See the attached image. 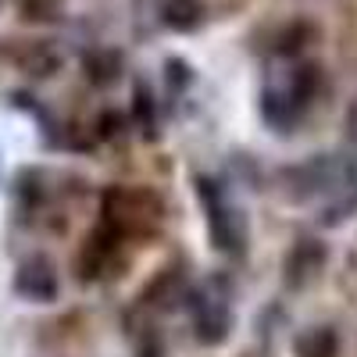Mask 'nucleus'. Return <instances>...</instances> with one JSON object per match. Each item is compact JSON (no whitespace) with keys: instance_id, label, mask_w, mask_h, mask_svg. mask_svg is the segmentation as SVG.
Listing matches in <instances>:
<instances>
[{"instance_id":"f257e3e1","label":"nucleus","mask_w":357,"mask_h":357,"mask_svg":"<svg viewBox=\"0 0 357 357\" xmlns=\"http://www.w3.org/2000/svg\"><path fill=\"white\" fill-rule=\"evenodd\" d=\"M321 72L318 65H296L293 72H286L282 82H268L261 93V114L268 126L275 129H293L301 122V114L307 111V104L318 93Z\"/></svg>"},{"instance_id":"f03ea898","label":"nucleus","mask_w":357,"mask_h":357,"mask_svg":"<svg viewBox=\"0 0 357 357\" xmlns=\"http://www.w3.org/2000/svg\"><path fill=\"white\" fill-rule=\"evenodd\" d=\"M204 197H207V229H211V240L222 254H243L247 247V225H243V215L236 207L222 204L211 186L204 183Z\"/></svg>"},{"instance_id":"7ed1b4c3","label":"nucleus","mask_w":357,"mask_h":357,"mask_svg":"<svg viewBox=\"0 0 357 357\" xmlns=\"http://www.w3.org/2000/svg\"><path fill=\"white\" fill-rule=\"evenodd\" d=\"M15 293L25 296V301H36V304H47L57 296V272L50 268L47 257H29L18 264L15 272Z\"/></svg>"},{"instance_id":"20e7f679","label":"nucleus","mask_w":357,"mask_h":357,"mask_svg":"<svg viewBox=\"0 0 357 357\" xmlns=\"http://www.w3.org/2000/svg\"><path fill=\"white\" fill-rule=\"evenodd\" d=\"M229 325H232V314H229L225 301H200V307L193 314V336H197V343L218 347L229 336Z\"/></svg>"},{"instance_id":"39448f33","label":"nucleus","mask_w":357,"mask_h":357,"mask_svg":"<svg viewBox=\"0 0 357 357\" xmlns=\"http://www.w3.org/2000/svg\"><path fill=\"white\" fill-rule=\"evenodd\" d=\"M61 65H65L61 50L50 47V43H43V40L29 43V47L18 54V68H22L25 75H33V79H50V75L61 72Z\"/></svg>"},{"instance_id":"423d86ee","label":"nucleus","mask_w":357,"mask_h":357,"mask_svg":"<svg viewBox=\"0 0 357 357\" xmlns=\"http://www.w3.org/2000/svg\"><path fill=\"white\" fill-rule=\"evenodd\" d=\"M82 75H86L89 86H114L118 75H122V54L107 50V47L89 50L82 57Z\"/></svg>"},{"instance_id":"0eeeda50","label":"nucleus","mask_w":357,"mask_h":357,"mask_svg":"<svg viewBox=\"0 0 357 357\" xmlns=\"http://www.w3.org/2000/svg\"><path fill=\"white\" fill-rule=\"evenodd\" d=\"M161 22L172 33H193L204 25V0H161Z\"/></svg>"},{"instance_id":"6e6552de","label":"nucleus","mask_w":357,"mask_h":357,"mask_svg":"<svg viewBox=\"0 0 357 357\" xmlns=\"http://www.w3.org/2000/svg\"><path fill=\"white\" fill-rule=\"evenodd\" d=\"M314 36H318V29H314L311 22H304V18H296V22H289L282 33H279L275 50H279L282 57H296L307 43H314Z\"/></svg>"},{"instance_id":"1a4fd4ad","label":"nucleus","mask_w":357,"mask_h":357,"mask_svg":"<svg viewBox=\"0 0 357 357\" xmlns=\"http://www.w3.org/2000/svg\"><path fill=\"white\" fill-rule=\"evenodd\" d=\"M321 261H325V250L314 240H301V243H296V250L289 254V279L293 282H304Z\"/></svg>"},{"instance_id":"9d476101","label":"nucleus","mask_w":357,"mask_h":357,"mask_svg":"<svg viewBox=\"0 0 357 357\" xmlns=\"http://www.w3.org/2000/svg\"><path fill=\"white\" fill-rule=\"evenodd\" d=\"M132 114H136V129L139 132H146V136H158V104H154V97H151V89H146L143 82L136 86V93H132Z\"/></svg>"},{"instance_id":"9b49d317","label":"nucleus","mask_w":357,"mask_h":357,"mask_svg":"<svg viewBox=\"0 0 357 357\" xmlns=\"http://www.w3.org/2000/svg\"><path fill=\"white\" fill-rule=\"evenodd\" d=\"M336 350H340V343H336L333 329H314L296 343V354L301 357H336Z\"/></svg>"},{"instance_id":"f8f14e48","label":"nucleus","mask_w":357,"mask_h":357,"mask_svg":"<svg viewBox=\"0 0 357 357\" xmlns=\"http://www.w3.org/2000/svg\"><path fill=\"white\" fill-rule=\"evenodd\" d=\"M354 211H357V178H350V183L340 190V197L325 207V225H340V222H347Z\"/></svg>"},{"instance_id":"ddd939ff","label":"nucleus","mask_w":357,"mask_h":357,"mask_svg":"<svg viewBox=\"0 0 357 357\" xmlns=\"http://www.w3.org/2000/svg\"><path fill=\"white\" fill-rule=\"evenodd\" d=\"M65 0H18V15L25 22H54L61 18Z\"/></svg>"},{"instance_id":"4468645a","label":"nucleus","mask_w":357,"mask_h":357,"mask_svg":"<svg viewBox=\"0 0 357 357\" xmlns=\"http://www.w3.org/2000/svg\"><path fill=\"white\" fill-rule=\"evenodd\" d=\"M347 136L357 143V97H354L350 107H347Z\"/></svg>"}]
</instances>
